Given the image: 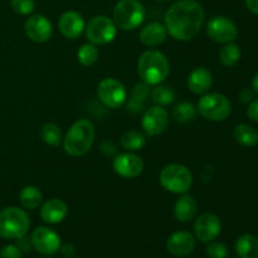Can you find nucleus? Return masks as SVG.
<instances>
[{"label": "nucleus", "instance_id": "nucleus-1", "mask_svg": "<svg viewBox=\"0 0 258 258\" xmlns=\"http://www.w3.org/2000/svg\"><path fill=\"white\" fill-rule=\"evenodd\" d=\"M204 9L196 0H179L165 13V28L176 40L188 42L199 32L204 23Z\"/></svg>", "mask_w": 258, "mask_h": 258}, {"label": "nucleus", "instance_id": "nucleus-2", "mask_svg": "<svg viewBox=\"0 0 258 258\" xmlns=\"http://www.w3.org/2000/svg\"><path fill=\"white\" fill-rule=\"evenodd\" d=\"M138 72L143 82L149 86H156L163 83L170 72L169 60L161 52L149 49L141 54L138 63Z\"/></svg>", "mask_w": 258, "mask_h": 258}, {"label": "nucleus", "instance_id": "nucleus-3", "mask_svg": "<svg viewBox=\"0 0 258 258\" xmlns=\"http://www.w3.org/2000/svg\"><path fill=\"white\" fill-rule=\"evenodd\" d=\"M95 140V126L88 120H78L71 126L63 140V149L70 156H83Z\"/></svg>", "mask_w": 258, "mask_h": 258}, {"label": "nucleus", "instance_id": "nucleus-4", "mask_svg": "<svg viewBox=\"0 0 258 258\" xmlns=\"http://www.w3.org/2000/svg\"><path fill=\"white\" fill-rule=\"evenodd\" d=\"M30 221L28 214L17 207H8L0 212V237L18 239L24 237L29 229Z\"/></svg>", "mask_w": 258, "mask_h": 258}, {"label": "nucleus", "instance_id": "nucleus-5", "mask_svg": "<svg viewBox=\"0 0 258 258\" xmlns=\"http://www.w3.org/2000/svg\"><path fill=\"white\" fill-rule=\"evenodd\" d=\"M145 15V8L139 0H120L113 8V23L122 30H133L140 27Z\"/></svg>", "mask_w": 258, "mask_h": 258}, {"label": "nucleus", "instance_id": "nucleus-6", "mask_svg": "<svg viewBox=\"0 0 258 258\" xmlns=\"http://www.w3.org/2000/svg\"><path fill=\"white\" fill-rule=\"evenodd\" d=\"M159 181L165 190L173 194H185L193 184V174L186 166L170 164L160 171Z\"/></svg>", "mask_w": 258, "mask_h": 258}, {"label": "nucleus", "instance_id": "nucleus-7", "mask_svg": "<svg viewBox=\"0 0 258 258\" xmlns=\"http://www.w3.org/2000/svg\"><path fill=\"white\" fill-rule=\"evenodd\" d=\"M197 111L209 121H223L231 115L232 103L228 97L218 92H211L204 95L199 100Z\"/></svg>", "mask_w": 258, "mask_h": 258}, {"label": "nucleus", "instance_id": "nucleus-8", "mask_svg": "<svg viewBox=\"0 0 258 258\" xmlns=\"http://www.w3.org/2000/svg\"><path fill=\"white\" fill-rule=\"evenodd\" d=\"M117 34V27L108 17L97 15L88 22L86 27V37L92 44L105 45L112 42Z\"/></svg>", "mask_w": 258, "mask_h": 258}, {"label": "nucleus", "instance_id": "nucleus-9", "mask_svg": "<svg viewBox=\"0 0 258 258\" xmlns=\"http://www.w3.org/2000/svg\"><path fill=\"white\" fill-rule=\"evenodd\" d=\"M101 102L108 108H118L125 103L127 92L122 83L116 78H103L97 87Z\"/></svg>", "mask_w": 258, "mask_h": 258}, {"label": "nucleus", "instance_id": "nucleus-10", "mask_svg": "<svg viewBox=\"0 0 258 258\" xmlns=\"http://www.w3.org/2000/svg\"><path fill=\"white\" fill-rule=\"evenodd\" d=\"M207 33L209 38L217 43L233 42L238 35V29L233 20L227 17H214L207 24Z\"/></svg>", "mask_w": 258, "mask_h": 258}, {"label": "nucleus", "instance_id": "nucleus-11", "mask_svg": "<svg viewBox=\"0 0 258 258\" xmlns=\"http://www.w3.org/2000/svg\"><path fill=\"white\" fill-rule=\"evenodd\" d=\"M32 247L39 253L50 256L60 248V237L48 227H38L30 236Z\"/></svg>", "mask_w": 258, "mask_h": 258}, {"label": "nucleus", "instance_id": "nucleus-12", "mask_svg": "<svg viewBox=\"0 0 258 258\" xmlns=\"http://www.w3.org/2000/svg\"><path fill=\"white\" fill-rule=\"evenodd\" d=\"M169 113L161 106H153L144 112L141 126L148 136H158L168 128Z\"/></svg>", "mask_w": 258, "mask_h": 258}, {"label": "nucleus", "instance_id": "nucleus-13", "mask_svg": "<svg viewBox=\"0 0 258 258\" xmlns=\"http://www.w3.org/2000/svg\"><path fill=\"white\" fill-rule=\"evenodd\" d=\"M222 222L218 216L213 213H203L197 218L194 223L196 237L203 243L214 241L221 234Z\"/></svg>", "mask_w": 258, "mask_h": 258}, {"label": "nucleus", "instance_id": "nucleus-14", "mask_svg": "<svg viewBox=\"0 0 258 258\" xmlns=\"http://www.w3.org/2000/svg\"><path fill=\"white\" fill-rule=\"evenodd\" d=\"M24 30L27 37L35 43L48 42L53 33L50 20L40 14H35L28 18L24 24Z\"/></svg>", "mask_w": 258, "mask_h": 258}, {"label": "nucleus", "instance_id": "nucleus-15", "mask_svg": "<svg viewBox=\"0 0 258 258\" xmlns=\"http://www.w3.org/2000/svg\"><path fill=\"white\" fill-rule=\"evenodd\" d=\"M113 170L117 175L126 179H133L140 175L144 170V161L140 156L133 153L120 154L113 161Z\"/></svg>", "mask_w": 258, "mask_h": 258}, {"label": "nucleus", "instance_id": "nucleus-16", "mask_svg": "<svg viewBox=\"0 0 258 258\" xmlns=\"http://www.w3.org/2000/svg\"><path fill=\"white\" fill-rule=\"evenodd\" d=\"M166 248L173 256L184 257L190 254L196 248V238L185 231H179L171 234L166 242Z\"/></svg>", "mask_w": 258, "mask_h": 258}, {"label": "nucleus", "instance_id": "nucleus-17", "mask_svg": "<svg viewBox=\"0 0 258 258\" xmlns=\"http://www.w3.org/2000/svg\"><path fill=\"white\" fill-rule=\"evenodd\" d=\"M58 27H59L63 37L68 38V39H76L82 34L83 29L86 28L85 19L80 13L70 10V12H66L60 15Z\"/></svg>", "mask_w": 258, "mask_h": 258}, {"label": "nucleus", "instance_id": "nucleus-18", "mask_svg": "<svg viewBox=\"0 0 258 258\" xmlns=\"http://www.w3.org/2000/svg\"><path fill=\"white\" fill-rule=\"evenodd\" d=\"M68 207L63 201L57 198L49 199L40 209V218L48 224L60 223L67 217Z\"/></svg>", "mask_w": 258, "mask_h": 258}, {"label": "nucleus", "instance_id": "nucleus-19", "mask_svg": "<svg viewBox=\"0 0 258 258\" xmlns=\"http://www.w3.org/2000/svg\"><path fill=\"white\" fill-rule=\"evenodd\" d=\"M168 37V30L165 25L160 23H149L148 25L141 29L140 32V42L146 47H156L164 43Z\"/></svg>", "mask_w": 258, "mask_h": 258}, {"label": "nucleus", "instance_id": "nucleus-20", "mask_svg": "<svg viewBox=\"0 0 258 258\" xmlns=\"http://www.w3.org/2000/svg\"><path fill=\"white\" fill-rule=\"evenodd\" d=\"M213 83L212 73L207 68L198 67L190 72L188 77V87L196 95H203L208 92Z\"/></svg>", "mask_w": 258, "mask_h": 258}, {"label": "nucleus", "instance_id": "nucleus-21", "mask_svg": "<svg viewBox=\"0 0 258 258\" xmlns=\"http://www.w3.org/2000/svg\"><path fill=\"white\" fill-rule=\"evenodd\" d=\"M197 211H198V204L194 197L184 194L183 197L175 202L174 206V216H175L176 221L181 222V223H186L194 219L197 216Z\"/></svg>", "mask_w": 258, "mask_h": 258}, {"label": "nucleus", "instance_id": "nucleus-22", "mask_svg": "<svg viewBox=\"0 0 258 258\" xmlns=\"http://www.w3.org/2000/svg\"><path fill=\"white\" fill-rule=\"evenodd\" d=\"M236 253L239 258H258V238L252 234H242L236 241Z\"/></svg>", "mask_w": 258, "mask_h": 258}, {"label": "nucleus", "instance_id": "nucleus-23", "mask_svg": "<svg viewBox=\"0 0 258 258\" xmlns=\"http://www.w3.org/2000/svg\"><path fill=\"white\" fill-rule=\"evenodd\" d=\"M233 136L237 143H239L243 146H247V148H252V146L257 145L258 143L257 131L252 126L247 125V123L237 125L233 130Z\"/></svg>", "mask_w": 258, "mask_h": 258}, {"label": "nucleus", "instance_id": "nucleus-24", "mask_svg": "<svg viewBox=\"0 0 258 258\" xmlns=\"http://www.w3.org/2000/svg\"><path fill=\"white\" fill-rule=\"evenodd\" d=\"M19 201L24 208L27 209H35L42 204L43 194L37 186L28 185L22 189L19 194Z\"/></svg>", "mask_w": 258, "mask_h": 258}, {"label": "nucleus", "instance_id": "nucleus-25", "mask_svg": "<svg viewBox=\"0 0 258 258\" xmlns=\"http://www.w3.org/2000/svg\"><path fill=\"white\" fill-rule=\"evenodd\" d=\"M149 96H150V87H149L148 83H138L133 88V91H131L130 101H128L127 107L130 110H134L135 112H138V111H140L143 108L144 102H145Z\"/></svg>", "mask_w": 258, "mask_h": 258}, {"label": "nucleus", "instance_id": "nucleus-26", "mask_svg": "<svg viewBox=\"0 0 258 258\" xmlns=\"http://www.w3.org/2000/svg\"><path fill=\"white\" fill-rule=\"evenodd\" d=\"M239 59H241V48L236 43H226L219 50V62L224 67H233Z\"/></svg>", "mask_w": 258, "mask_h": 258}, {"label": "nucleus", "instance_id": "nucleus-27", "mask_svg": "<svg viewBox=\"0 0 258 258\" xmlns=\"http://www.w3.org/2000/svg\"><path fill=\"white\" fill-rule=\"evenodd\" d=\"M120 144L125 150L139 151L145 148L146 138L139 131H126L120 139Z\"/></svg>", "mask_w": 258, "mask_h": 258}, {"label": "nucleus", "instance_id": "nucleus-28", "mask_svg": "<svg viewBox=\"0 0 258 258\" xmlns=\"http://www.w3.org/2000/svg\"><path fill=\"white\" fill-rule=\"evenodd\" d=\"M150 95L151 98H153V102L156 103L158 106L170 105L175 100V92L169 86L156 85V87L151 91Z\"/></svg>", "mask_w": 258, "mask_h": 258}, {"label": "nucleus", "instance_id": "nucleus-29", "mask_svg": "<svg viewBox=\"0 0 258 258\" xmlns=\"http://www.w3.org/2000/svg\"><path fill=\"white\" fill-rule=\"evenodd\" d=\"M98 53L97 47L92 43H85V44L81 45V48L77 52V59L85 67H90L93 66L98 59Z\"/></svg>", "mask_w": 258, "mask_h": 258}, {"label": "nucleus", "instance_id": "nucleus-30", "mask_svg": "<svg viewBox=\"0 0 258 258\" xmlns=\"http://www.w3.org/2000/svg\"><path fill=\"white\" fill-rule=\"evenodd\" d=\"M40 138L47 145L59 146V144L62 143V131L55 123H45L40 130Z\"/></svg>", "mask_w": 258, "mask_h": 258}, {"label": "nucleus", "instance_id": "nucleus-31", "mask_svg": "<svg viewBox=\"0 0 258 258\" xmlns=\"http://www.w3.org/2000/svg\"><path fill=\"white\" fill-rule=\"evenodd\" d=\"M173 116L180 123L190 122L196 118L197 108L191 102H180L174 107Z\"/></svg>", "mask_w": 258, "mask_h": 258}, {"label": "nucleus", "instance_id": "nucleus-32", "mask_svg": "<svg viewBox=\"0 0 258 258\" xmlns=\"http://www.w3.org/2000/svg\"><path fill=\"white\" fill-rule=\"evenodd\" d=\"M34 8V0H12V9L19 15L32 14Z\"/></svg>", "mask_w": 258, "mask_h": 258}, {"label": "nucleus", "instance_id": "nucleus-33", "mask_svg": "<svg viewBox=\"0 0 258 258\" xmlns=\"http://www.w3.org/2000/svg\"><path fill=\"white\" fill-rule=\"evenodd\" d=\"M228 253V248L222 242H212L207 247V254L211 258H227Z\"/></svg>", "mask_w": 258, "mask_h": 258}, {"label": "nucleus", "instance_id": "nucleus-34", "mask_svg": "<svg viewBox=\"0 0 258 258\" xmlns=\"http://www.w3.org/2000/svg\"><path fill=\"white\" fill-rule=\"evenodd\" d=\"M0 256L2 258H22L23 252L20 251L17 244H8L2 248Z\"/></svg>", "mask_w": 258, "mask_h": 258}, {"label": "nucleus", "instance_id": "nucleus-35", "mask_svg": "<svg viewBox=\"0 0 258 258\" xmlns=\"http://www.w3.org/2000/svg\"><path fill=\"white\" fill-rule=\"evenodd\" d=\"M247 116L254 122H258V98H254L252 102H249L248 108H247Z\"/></svg>", "mask_w": 258, "mask_h": 258}, {"label": "nucleus", "instance_id": "nucleus-36", "mask_svg": "<svg viewBox=\"0 0 258 258\" xmlns=\"http://www.w3.org/2000/svg\"><path fill=\"white\" fill-rule=\"evenodd\" d=\"M254 100V91L252 88H244L239 93V101L242 103H249Z\"/></svg>", "mask_w": 258, "mask_h": 258}, {"label": "nucleus", "instance_id": "nucleus-37", "mask_svg": "<svg viewBox=\"0 0 258 258\" xmlns=\"http://www.w3.org/2000/svg\"><path fill=\"white\" fill-rule=\"evenodd\" d=\"M17 246L19 247V249L22 252H29L30 247H32V242H30V239L25 238V236L20 237V238H18Z\"/></svg>", "mask_w": 258, "mask_h": 258}, {"label": "nucleus", "instance_id": "nucleus-38", "mask_svg": "<svg viewBox=\"0 0 258 258\" xmlns=\"http://www.w3.org/2000/svg\"><path fill=\"white\" fill-rule=\"evenodd\" d=\"M246 5L249 12L258 15V0H246Z\"/></svg>", "mask_w": 258, "mask_h": 258}, {"label": "nucleus", "instance_id": "nucleus-39", "mask_svg": "<svg viewBox=\"0 0 258 258\" xmlns=\"http://www.w3.org/2000/svg\"><path fill=\"white\" fill-rule=\"evenodd\" d=\"M62 253L64 254L66 257H72L75 254V247L72 244H66L62 248Z\"/></svg>", "mask_w": 258, "mask_h": 258}, {"label": "nucleus", "instance_id": "nucleus-40", "mask_svg": "<svg viewBox=\"0 0 258 258\" xmlns=\"http://www.w3.org/2000/svg\"><path fill=\"white\" fill-rule=\"evenodd\" d=\"M252 90L254 91V93H257L258 95V73L254 76L253 80H252Z\"/></svg>", "mask_w": 258, "mask_h": 258}, {"label": "nucleus", "instance_id": "nucleus-41", "mask_svg": "<svg viewBox=\"0 0 258 258\" xmlns=\"http://www.w3.org/2000/svg\"><path fill=\"white\" fill-rule=\"evenodd\" d=\"M156 2H168V0H156Z\"/></svg>", "mask_w": 258, "mask_h": 258}]
</instances>
